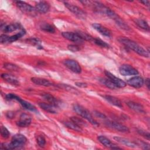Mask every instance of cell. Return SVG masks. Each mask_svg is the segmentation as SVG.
Masks as SVG:
<instances>
[{
  "mask_svg": "<svg viewBox=\"0 0 150 150\" xmlns=\"http://www.w3.org/2000/svg\"><path fill=\"white\" fill-rule=\"evenodd\" d=\"M118 40L125 47L134 51L139 55L145 57H149V53L135 42L125 38H120L118 39Z\"/></svg>",
  "mask_w": 150,
  "mask_h": 150,
  "instance_id": "obj_2",
  "label": "cell"
},
{
  "mask_svg": "<svg viewBox=\"0 0 150 150\" xmlns=\"http://www.w3.org/2000/svg\"><path fill=\"white\" fill-rule=\"evenodd\" d=\"M145 85H146V86L147 87L148 89L149 90V78H146V79H145Z\"/></svg>",
  "mask_w": 150,
  "mask_h": 150,
  "instance_id": "obj_45",
  "label": "cell"
},
{
  "mask_svg": "<svg viewBox=\"0 0 150 150\" xmlns=\"http://www.w3.org/2000/svg\"><path fill=\"white\" fill-rule=\"evenodd\" d=\"M94 115H95L97 117H98V118H101V119H103V120H105V119L107 118L106 116H105L104 114H103V113L100 112H98V111H94Z\"/></svg>",
  "mask_w": 150,
  "mask_h": 150,
  "instance_id": "obj_43",
  "label": "cell"
},
{
  "mask_svg": "<svg viewBox=\"0 0 150 150\" xmlns=\"http://www.w3.org/2000/svg\"><path fill=\"white\" fill-rule=\"evenodd\" d=\"M9 36L5 34H2L0 36V42L1 43H8Z\"/></svg>",
  "mask_w": 150,
  "mask_h": 150,
  "instance_id": "obj_42",
  "label": "cell"
},
{
  "mask_svg": "<svg viewBox=\"0 0 150 150\" xmlns=\"http://www.w3.org/2000/svg\"><path fill=\"white\" fill-rule=\"evenodd\" d=\"M36 142L38 145L41 148H43L46 145V139L45 137L42 135H39L37 137Z\"/></svg>",
  "mask_w": 150,
  "mask_h": 150,
  "instance_id": "obj_36",
  "label": "cell"
},
{
  "mask_svg": "<svg viewBox=\"0 0 150 150\" xmlns=\"http://www.w3.org/2000/svg\"><path fill=\"white\" fill-rule=\"evenodd\" d=\"M32 122L31 117L26 114H22L20 115L19 120L16 122L17 126L19 127H29Z\"/></svg>",
  "mask_w": 150,
  "mask_h": 150,
  "instance_id": "obj_13",
  "label": "cell"
},
{
  "mask_svg": "<svg viewBox=\"0 0 150 150\" xmlns=\"http://www.w3.org/2000/svg\"><path fill=\"white\" fill-rule=\"evenodd\" d=\"M3 66L5 69L9 71H18L19 70V67L16 64L11 63H5Z\"/></svg>",
  "mask_w": 150,
  "mask_h": 150,
  "instance_id": "obj_34",
  "label": "cell"
},
{
  "mask_svg": "<svg viewBox=\"0 0 150 150\" xmlns=\"http://www.w3.org/2000/svg\"><path fill=\"white\" fill-rule=\"evenodd\" d=\"M126 104L131 109H132V110H134L135 112H137L139 113H144L145 112L144 107L141 104H140L138 103L129 101L127 102Z\"/></svg>",
  "mask_w": 150,
  "mask_h": 150,
  "instance_id": "obj_24",
  "label": "cell"
},
{
  "mask_svg": "<svg viewBox=\"0 0 150 150\" xmlns=\"http://www.w3.org/2000/svg\"><path fill=\"white\" fill-rule=\"evenodd\" d=\"M80 37L81 38L84 40H87V41H90V42H93L94 38L93 36H91V35H88V33H87L86 32H84L83 31H80L79 30L76 32Z\"/></svg>",
  "mask_w": 150,
  "mask_h": 150,
  "instance_id": "obj_32",
  "label": "cell"
},
{
  "mask_svg": "<svg viewBox=\"0 0 150 150\" xmlns=\"http://www.w3.org/2000/svg\"><path fill=\"white\" fill-rule=\"evenodd\" d=\"M15 4L21 11H22L23 12L27 15L34 16L37 13V11L35 8L33 7L29 4L20 1H15Z\"/></svg>",
  "mask_w": 150,
  "mask_h": 150,
  "instance_id": "obj_5",
  "label": "cell"
},
{
  "mask_svg": "<svg viewBox=\"0 0 150 150\" xmlns=\"http://www.w3.org/2000/svg\"><path fill=\"white\" fill-rule=\"evenodd\" d=\"M102 97L104 98L106 101L110 103L111 104L114 105L119 108H122V104L121 101L117 97L110 95H104L102 96Z\"/></svg>",
  "mask_w": 150,
  "mask_h": 150,
  "instance_id": "obj_23",
  "label": "cell"
},
{
  "mask_svg": "<svg viewBox=\"0 0 150 150\" xmlns=\"http://www.w3.org/2000/svg\"><path fill=\"white\" fill-rule=\"evenodd\" d=\"M64 65L71 71L79 74L81 72V67L80 64L73 59H66L63 62Z\"/></svg>",
  "mask_w": 150,
  "mask_h": 150,
  "instance_id": "obj_7",
  "label": "cell"
},
{
  "mask_svg": "<svg viewBox=\"0 0 150 150\" xmlns=\"http://www.w3.org/2000/svg\"><path fill=\"white\" fill-rule=\"evenodd\" d=\"M99 81L103 84H104L105 86H106L107 87L112 89V90H114L117 88V87L115 86V84L108 78L105 79V78H100L99 79Z\"/></svg>",
  "mask_w": 150,
  "mask_h": 150,
  "instance_id": "obj_29",
  "label": "cell"
},
{
  "mask_svg": "<svg viewBox=\"0 0 150 150\" xmlns=\"http://www.w3.org/2000/svg\"><path fill=\"white\" fill-rule=\"evenodd\" d=\"M114 21L117 25H118V26L120 27L121 29H124L125 30H130L129 26L119 16L115 19H114Z\"/></svg>",
  "mask_w": 150,
  "mask_h": 150,
  "instance_id": "obj_30",
  "label": "cell"
},
{
  "mask_svg": "<svg viewBox=\"0 0 150 150\" xmlns=\"http://www.w3.org/2000/svg\"><path fill=\"white\" fill-rule=\"evenodd\" d=\"M137 132L139 135H141L143 137L147 139H149V133L148 132H146L142 129H138Z\"/></svg>",
  "mask_w": 150,
  "mask_h": 150,
  "instance_id": "obj_40",
  "label": "cell"
},
{
  "mask_svg": "<svg viewBox=\"0 0 150 150\" xmlns=\"http://www.w3.org/2000/svg\"><path fill=\"white\" fill-rule=\"evenodd\" d=\"M1 30L4 33H11L17 30H22L23 28L19 23H13L6 25L5 23H1L0 26Z\"/></svg>",
  "mask_w": 150,
  "mask_h": 150,
  "instance_id": "obj_9",
  "label": "cell"
},
{
  "mask_svg": "<svg viewBox=\"0 0 150 150\" xmlns=\"http://www.w3.org/2000/svg\"><path fill=\"white\" fill-rule=\"evenodd\" d=\"M62 36L66 39L77 43H83L84 40L77 33L71 32H64L62 33Z\"/></svg>",
  "mask_w": 150,
  "mask_h": 150,
  "instance_id": "obj_12",
  "label": "cell"
},
{
  "mask_svg": "<svg viewBox=\"0 0 150 150\" xmlns=\"http://www.w3.org/2000/svg\"><path fill=\"white\" fill-rule=\"evenodd\" d=\"M1 137L3 138H5V139H6L8 138L9 135H10V133L9 132V131L8 130V129L5 127L4 126H1Z\"/></svg>",
  "mask_w": 150,
  "mask_h": 150,
  "instance_id": "obj_38",
  "label": "cell"
},
{
  "mask_svg": "<svg viewBox=\"0 0 150 150\" xmlns=\"http://www.w3.org/2000/svg\"><path fill=\"white\" fill-rule=\"evenodd\" d=\"M104 123L107 127L111 129H113L114 130H116L117 131H120L122 132H127L129 131V128L127 126L117 122L107 120L105 121Z\"/></svg>",
  "mask_w": 150,
  "mask_h": 150,
  "instance_id": "obj_6",
  "label": "cell"
},
{
  "mask_svg": "<svg viewBox=\"0 0 150 150\" xmlns=\"http://www.w3.org/2000/svg\"><path fill=\"white\" fill-rule=\"evenodd\" d=\"M75 84L79 87H82V88H85L87 86V84L85 83H82V82H76L75 83Z\"/></svg>",
  "mask_w": 150,
  "mask_h": 150,
  "instance_id": "obj_44",
  "label": "cell"
},
{
  "mask_svg": "<svg viewBox=\"0 0 150 150\" xmlns=\"http://www.w3.org/2000/svg\"><path fill=\"white\" fill-rule=\"evenodd\" d=\"M42 97L47 101H48L50 104L57 107H59L62 105V101L57 98L56 97H54L53 95L47 93H42Z\"/></svg>",
  "mask_w": 150,
  "mask_h": 150,
  "instance_id": "obj_14",
  "label": "cell"
},
{
  "mask_svg": "<svg viewBox=\"0 0 150 150\" xmlns=\"http://www.w3.org/2000/svg\"><path fill=\"white\" fill-rule=\"evenodd\" d=\"M61 88H63V89H64L65 90L69 91V92H70L71 93H74V94H77L79 93V91L76 89L74 87L71 86H69L68 84H60L57 86Z\"/></svg>",
  "mask_w": 150,
  "mask_h": 150,
  "instance_id": "obj_31",
  "label": "cell"
},
{
  "mask_svg": "<svg viewBox=\"0 0 150 150\" xmlns=\"http://www.w3.org/2000/svg\"><path fill=\"white\" fill-rule=\"evenodd\" d=\"M63 124L69 128H70L76 131L81 132L82 131L81 127H80L79 125H77V124H76L74 122L71 121L70 120V121H66L63 122Z\"/></svg>",
  "mask_w": 150,
  "mask_h": 150,
  "instance_id": "obj_26",
  "label": "cell"
},
{
  "mask_svg": "<svg viewBox=\"0 0 150 150\" xmlns=\"http://www.w3.org/2000/svg\"><path fill=\"white\" fill-rule=\"evenodd\" d=\"M35 8L37 12H39L40 13H46L49 11L50 5L46 2L40 1L36 4Z\"/></svg>",
  "mask_w": 150,
  "mask_h": 150,
  "instance_id": "obj_21",
  "label": "cell"
},
{
  "mask_svg": "<svg viewBox=\"0 0 150 150\" xmlns=\"http://www.w3.org/2000/svg\"><path fill=\"white\" fill-rule=\"evenodd\" d=\"M144 83V80L141 76H134L128 80L127 84L134 88H140Z\"/></svg>",
  "mask_w": 150,
  "mask_h": 150,
  "instance_id": "obj_15",
  "label": "cell"
},
{
  "mask_svg": "<svg viewBox=\"0 0 150 150\" xmlns=\"http://www.w3.org/2000/svg\"><path fill=\"white\" fill-rule=\"evenodd\" d=\"M93 42L96 45H98V46H100L101 47L109 48V47H110V46H109V45L108 43H107L104 41H103L101 39H98V38H94Z\"/></svg>",
  "mask_w": 150,
  "mask_h": 150,
  "instance_id": "obj_35",
  "label": "cell"
},
{
  "mask_svg": "<svg viewBox=\"0 0 150 150\" xmlns=\"http://www.w3.org/2000/svg\"><path fill=\"white\" fill-rule=\"evenodd\" d=\"M92 26L95 30L98 32L101 35L108 38H110L111 36V31L108 28H105L102 25L98 23H93L92 24Z\"/></svg>",
  "mask_w": 150,
  "mask_h": 150,
  "instance_id": "obj_16",
  "label": "cell"
},
{
  "mask_svg": "<svg viewBox=\"0 0 150 150\" xmlns=\"http://www.w3.org/2000/svg\"><path fill=\"white\" fill-rule=\"evenodd\" d=\"M114 139L117 141V142H120V144H122L123 145H125V146H127L128 147L131 148H136L138 146L137 143L134 141H131V140L123 138V137H114Z\"/></svg>",
  "mask_w": 150,
  "mask_h": 150,
  "instance_id": "obj_22",
  "label": "cell"
},
{
  "mask_svg": "<svg viewBox=\"0 0 150 150\" xmlns=\"http://www.w3.org/2000/svg\"><path fill=\"white\" fill-rule=\"evenodd\" d=\"M31 81L35 84L39 86H43L45 87H51L54 86V84L52 81H50L49 80L43 78L33 77L31 78Z\"/></svg>",
  "mask_w": 150,
  "mask_h": 150,
  "instance_id": "obj_18",
  "label": "cell"
},
{
  "mask_svg": "<svg viewBox=\"0 0 150 150\" xmlns=\"http://www.w3.org/2000/svg\"><path fill=\"white\" fill-rule=\"evenodd\" d=\"M73 108L74 111L79 115L87 120L93 125L96 127H98L99 125L98 122L96 120H95V119L93 118V117L92 116L91 114L89 112V111H88L86 108H85L83 106L78 104H74L73 105Z\"/></svg>",
  "mask_w": 150,
  "mask_h": 150,
  "instance_id": "obj_3",
  "label": "cell"
},
{
  "mask_svg": "<svg viewBox=\"0 0 150 150\" xmlns=\"http://www.w3.org/2000/svg\"><path fill=\"white\" fill-rule=\"evenodd\" d=\"M119 72L121 75L124 76L137 75L138 74V71L136 69L127 64H122L119 68Z\"/></svg>",
  "mask_w": 150,
  "mask_h": 150,
  "instance_id": "obj_10",
  "label": "cell"
},
{
  "mask_svg": "<svg viewBox=\"0 0 150 150\" xmlns=\"http://www.w3.org/2000/svg\"><path fill=\"white\" fill-rule=\"evenodd\" d=\"M27 142V138L22 134H17L12 138L10 143H2L0 148L2 149H14L22 148Z\"/></svg>",
  "mask_w": 150,
  "mask_h": 150,
  "instance_id": "obj_1",
  "label": "cell"
},
{
  "mask_svg": "<svg viewBox=\"0 0 150 150\" xmlns=\"http://www.w3.org/2000/svg\"><path fill=\"white\" fill-rule=\"evenodd\" d=\"M98 141L102 144L104 146L107 147V148H110L111 149H121V148L118 147L117 145H116L115 144H113L108 138H107L105 136L103 135H100L97 138Z\"/></svg>",
  "mask_w": 150,
  "mask_h": 150,
  "instance_id": "obj_17",
  "label": "cell"
},
{
  "mask_svg": "<svg viewBox=\"0 0 150 150\" xmlns=\"http://www.w3.org/2000/svg\"><path fill=\"white\" fill-rule=\"evenodd\" d=\"M1 77L5 81H6L7 83H8L13 86H19V84H20V83L18 80V79L16 77H15L11 74H9L8 73H2L1 74Z\"/></svg>",
  "mask_w": 150,
  "mask_h": 150,
  "instance_id": "obj_20",
  "label": "cell"
},
{
  "mask_svg": "<svg viewBox=\"0 0 150 150\" xmlns=\"http://www.w3.org/2000/svg\"><path fill=\"white\" fill-rule=\"evenodd\" d=\"M140 2L143 4L147 6H149V1H140Z\"/></svg>",
  "mask_w": 150,
  "mask_h": 150,
  "instance_id": "obj_47",
  "label": "cell"
},
{
  "mask_svg": "<svg viewBox=\"0 0 150 150\" xmlns=\"http://www.w3.org/2000/svg\"><path fill=\"white\" fill-rule=\"evenodd\" d=\"M64 4L65 6L70 12H71L73 13L76 15L77 17H79V18H81V19H86V13L83 10H82L81 8H80L79 7H78L76 5L71 4L67 2H64Z\"/></svg>",
  "mask_w": 150,
  "mask_h": 150,
  "instance_id": "obj_8",
  "label": "cell"
},
{
  "mask_svg": "<svg viewBox=\"0 0 150 150\" xmlns=\"http://www.w3.org/2000/svg\"><path fill=\"white\" fill-rule=\"evenodd\" d=\"M26 33V31L25 30L23 29L21 30H20L18 33L12 35V36H9V38H8V43H12L13 42L17 40H18L19 38H21V37H22L23 36H24Z\"/></svg>",
  "mask_w": 150,
  "mask_h": 150,
  "instance_id": "obj_25",
  "label": "cell"
},
{
  "mask_svg": "<svg viewBox=\"0 0 150 150\" xmlns=\"http://www.w3.org/2000/svg\"><path fill=\"white\" fill-rule=\"evenodd\" d=\"M104 73L107 76V77L108 79H110L117 88H123L127 86V83L124 81L115 76L113 74H112L110 71L105 70L104 71Z\"/></svg>",
  "mask_w": 150,
  "mask_h": 150,
  "instance_id": "obj_11",
  "label": "cell"
},
{
  "mask_svg": "<svg viewBox=\"0 0 150 150\" xmlns=\"http://www.w3.org/2000/svg\"><path fill=\"white\" fill-rule=\"evenodd\" d=\"M5 98L7 100H16L20 103V104L25 109L33 111V112H38L36 108L33 105H32V104H30V103H29L25 100L21 99L19 97L16 96L15 94H13V93L7 94L5 96Z\"/></svg>",
  "mask_w": 150,
  "mask_h": 150,
  "instance_id": "obj_4",
  "label": "cell"
},
{
  "mask_svg": "<svg viewBox=\"0 0 150 150\" xmlns=\"http://www.w3.org/2000/svg\"><path fill=\"white\" fill-rule=\"evenodd\" d=\"M28 42L30 43H32L33 45H36L37 46V48L38 49H43V46L40 45V40L38 38H30L28 40Z\"/></svg>",
  "mask_w": 150,
  "mask_h": 150,
  "instance_id": "obj_37",
  "label": "cell"
},
{
  "mask_svg": "<svg viewBox=\"0 0 150 150\" xmlns=\"http://www.w3.org/2000/svg\"><path fill=\"white\" fill-rule=\"evenodd\" d=\"M39 107L45 110V111L51 113V114H56L57 112L58 107L50 104V103H39Z\"/></svg>",
  "mask_w": 150,
  "mask_h": 150,
  "instance_id": "obj_19",
  "label": "cell"
},
{
  "mask_svg": "<svg viewBox=\"0 0 150 150\" xmlns=\"http://www.w3.org/2000/svg\"><path fill=\"white\" fill-rule=\"evenodd\" d=\"M67 49L72 52H78L80 50V48L79 47V46L76 45H69L67 46Z\"/></svg>",
  "mask_w": 150,
  "mask_h": 150,
  "instance_id": "obj_41",
  "label": "cell"
},
{
  "mask_svg": "<svg viewBox=\"0 0 150 150\" xmlns=\"http://www.w3.org/2000/svg\"><path fill=\"white\" fill-rule=\"evenodd\" d=\"M137 144L138 146H141L143 149H149V145L145 142H144L141 140H139V141H137Z\"/></svg>",
  "mask_w": 150,
  "mask_h": 150,
  "instance_id": "obj_39",
  "label": "cell"
},
{
  "mask_svg": "<svg viewBox=\"0 0 150 150\" xmlns=\"http://www.w3.org/2000/svg\"><path fill=\"white\" fill-rule=\"evenodd\" d=\"M40 28L41 30H42L44 32L53 33L55 32L54 28L50 24L48 23H43L40 25Z\"/></svg>",
  "mask_w": 150,
  "mask_h": 150,
  "instance_id": "obj_28",
  "label": "cell"
},
{
  "mask_svg": "<svg viewBox=\"0 0 150 150\" xmlns=\"http://www.w3.org/2000/svg\"><path fill=\"white\" fill-rule=\"evenodd\" d=\"M70 120L73 121V122H74L76 124H77V125H79L80 127H82L83 126H86L87 125L86 122L83 120L81 118L77 117H71L70 118Z\"/></svg>",
  "mask_w": 150,
  "mask_h": 150,
  "instance_id": "obj_33",
  "label": "cell"
},
{
  "mask_svg": "<svg viewBox=\"0 0 150 150\" xmlns=\"http://www.w3.org/2000/svg\"><path fill=\"white\" fill-rule=\"evenodd\" d=\"M6 117L9 118H12L13 117V113L12 112H8L6 113Z\"/></svg>",
  "mask_w": 150,
  "mask_h": 150,
  "instance_id": "obj_46",
  "label": "cell"
},
{
  "mask_svg": "<svg viewBox=\"0 0 150 150\" xmlns=\"http://www.w3.org/2000/svg\"><path fill=\"white\" fill-rule=\"evenodd\" d=\"M135 23L141 29L146 31L149 30V26L146 21L142 19H137L135 20Z\"/></svg>",
  "mask_w": 150,
  "mask_h": 150,
  "instance_id": "obj_27",
  "label": "cell"
}]
</instances>
